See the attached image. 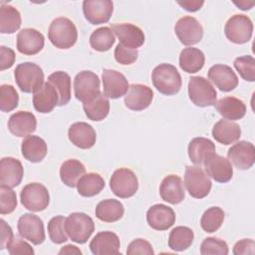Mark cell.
Returning a JSON list of instances; mask_svg holds the SVG:
<instances>
[{
	"instance_id": "cell-27",
	"label": "cell",
	"mask_w": 255,
	"mask_h": 255,
	"mask_svg": "<svg viewBox=\"0 0 255 255\" xmlns=\"http://www.w3.org/2000/svg\"><path fill=\"white\" fill-rule=\"evenodd\" d=\"M159 194L164 201L170 204L180 203L185 197L182 179L175 174L165 176L160 183Z\"/></svg>"
},
{
	"instance_id": "cell-44",
	"label": "cell",
	"mask_w": 255,
	"mask_h": 255,
	"mask_svg": "<svg viewBox=\"0 0 255 255\" xmlns=\"http://www.w3.org/2000/svg\"><path fill=\"white\" fill-rule=\"evenodd\" d=\"M233 65L243 80L248 82L255 81V59L252 56L238 57L234 60Z\"/></svg>"
},
{
	"instance_id": "cell-34",
	"label": "cell",
	"mask_w": 255,
	"mask_h": 255,
	"mask_svg": "<svg viewBox=\"0 0 255 255\" xmlns=\"http://www.w3.org/2000/svg\"><path fill=\"white\" fill-rule=\"evenodd\" d=\"M86 167L78 159H67L60 167V178L69 187H76L79 179L85 174Z\"/></svg>"
},
{
	"instance_id": "cell-51",
	"label": "cell",
	"mask_w": 255,
	"mask_h": 255,
	"mask_svg": "<svg viewBox=\"0 0 255 255\" xmlns=\"http://www.w3.org/2000/svg\"><path fill=\"white\" fill-rule=\"evenodd\" d=\"M15 62V53L14 51L6 46L0 47V69L4 71L13 66Z\"/></svg>"
},
{
	"instance_id": "cell-24",
	"label": "cell",
	"mask_w": 255,
	"mask_h": 255,
	"mask_svg": "<svg viewBox=\"0 0 255 255\" xmlns=\"http://www.w3.org/2000/svg\"><path fill=\"white\" fill-rule=\"evenodd\" d=\"M24 169L21 161L17 158L7 156L0 161V183L15 187L18 186L23 178Z\"/></svg>"
},
{
	"instance_id": "cell-33",
	"label": "cell",
	"mask_w": 255,
	"mask_h": 255,
	"mask_svg": "<svg viewBox=\"0 0 255 255\" xmlns=\"http://www.w3.org/2000/svg\"><path fill=\"white\" fill-rule=\"evenodd\" d=\"M95 213L97 218L104 222H116L123 217L125 208L117 199H104L98 203Z\"/></svg>"
},
{
	"instance_id": "cell-45",
	"label": "cell",
	"mask_w": 255,
	"mask_h": 255,
	"mask_svg": "<svg viewBox=\"0 0 255 255\" xmlns=\"http://www.w3.org/2000/svg\"><path fill=\"white\" fill-rule=\"evenodd\" d=\"M229 252L227 243L216 237L205 238L200 246V254L202 255H227Z\"/></svg>"
},
{
	"instance_id": "cell-26",
	"label": "cell",
	"mask_w": 255,
	"mask_h": 255,
	"mask_svg": "<svg viewBox=\"0 0 255 255\" xmlns=\"http://www.w3.org/2000/svg\"><path fill=\"white\" fill-rule=\"evenodd\" d=\"M59 103V96L55 87L47 81L42 88L33 94L34 109L41 114L51 113Z\"/></svg>"
},
{
	"instance_id": "cell-31",
	"label": "cell",
	"mask_w": 255,
	"mask_h": 255,
	"mask_svg": "<svg viewBox=\"0 0 255 255\" xmlns=\"http://www.w3.org/2000/svg\"><path fill=\"white\" fill-rule=\"evenodd\" d=\"M213 152H215V144L206 137H194L188 144V156L197 165L203 164L207 156Z\"/></svg>"
},
{
	"instance_id": "cell-52",
	"label": "cell",
	"mask_w": 255,
	"mask_h": 255,
	"mask_svg": "<svg viewBox=\"0 0 255 255\" xmlns=\"http://www.w3.org/2000/svg\"><path fill=\"white\" fill-rule=\"evenodd\" d=\"M0 227H1V236H0V249L3 250L7 248L8 244L14 237L13 231L10 225H8L4 219L0 220Z\"/></svg>"
},
{
	"instance_id": "cell-1",
	"label": "cell",
	"mask_w": 255,
	"mask_h": 255,
	"mask_svg": "<svg viewBox=\"0 0 255 255\" xmlns=\"http://www.w3.org/2000/svg\"><path fill=\"white\" fill-rule=\"evenodd\" d=\"M151 80L154 88L166 96L177 94L182 85L181 76L177 69L166 63L159 64L153 69Z\"/></svg>"
},
{
	"instance_id": "cell-47",
	"label": "cell",
	"mask_w": 255,
	"mask_h": 255,
	"mask_svg": "<svg viewBox=\"0 0 255 255\" xmlns=\"http://www.w3.org/2000/svg\"><path fill=\"white\" fill-rule=\"evenodd\" d=\"M114 55L118 63L122 65H130L137 60L138 52L135 49L126 47L122 44H118L115 49Z\"/></svg>"
},
{
	"instance_id": "cell-55",
	"label": "cell",
	"mask_w": 255,
	"mask_h": 255,
	"mask_svg": "<svg viewBox=\"0 0 255 255\" xmlns=\"http://www.w3.org/2000/svg\"><path fill=\"white\" fill-rule=\"evenodd\" d=\"M236 6L239 7L241 10H249L254 6V2H248V1H239V2H234Z\"/></svg>"
},
{
	"instance_id": "cell-9",
	"label": "cell",
	"mask_w": 255,
	"mask_h": 255,
	"mask_svg": "<svg viewBox=\"0 0 255 255\" xmlns=\"http://www.w3.org/2000/svg\"><path fill=\"white\" fill-rule=\"evenodd\" d=\"M74 93L77 100L88 103L101 94L100 79L92 71H82L74 79Z\"/></svg>"
},
{
	"instance_id": "cell-54",
	"label": "cell",
	"mask_w": 255,
	"mask_h": 255,
	"mask_svg": "<svg viewBox=\"0 0 255 255\" xmlns=\"http://www.w3.org/2000/svg\"><path fill=\"white\" fill-rule=\"evenodd\" d=\"M59 254L60 255H62V254H82V251L77 246L69 244V245L62 247L61 250L59 251Z\"/></svg>"
},
{
	"instance_id": "cell-48",
	"label": "cell",
	"mask_w": 255,
	"mask_h": 255,
	"mask_svg": "<svg viewBox=\"0 0 255 255\" xmlns=\"http://www.w3.org/2000/svg\"><path fill=\"white\" fill-rule=\"evenodd\" d=\"M7 250L10 255H34L35 253L32 246L18 236L12 238L7 246Z\"/></svg>"
},
{
	"instance_id": "cell-8",
	"label": "cell",
	"mask_w": 255,
	"mask_h": 255,
	"mask_svg": "<svg viewBox=\"0 0 255 255\" xmlns=\"http://www.w3.org/2000/svg\"><path fill=\"white\" fill-rule=\"evenodd\" d=\"M110 187L116 196L128 198L137 191L138 180L132 170L123 167L114 171L110 179Z\"/></svg>"
},
{
	"instance_id": "cell-7",
	"label": "cell",
	"mask_w": 255,
	"mask_h": 255,
	"mask_svg": "<svg viewBox=\"0 0 255 255\" xmlns=\"http://www.w3.org/2000/svg\"><path fill=\"white\" fill-rule=\"evenodd\" d=\"M21 204L28 210L39 212L45 210L50 202V194L46 186L38 182L25 185L20 193Z\"/></svg>"
},
{
	"instance_id": "cell-28",
	"label": "cell",
	"mask_w": 255,
	"mask_h": 255,
	"mask_svg": "<svg viewBox=\"0 0 255 255\" xmlns=\"http://www.w3.org/2000/svg\"><path fill=\"white\" fill-rule=\"evenodd\" d=\"M212 136L216 141L228 145L240 138L241 128L238 124L232 121L220 120L213 126Z\"/></svg>"
},
{
	"instance_id": "cell-23",
	"label": "cell",
	"mask_w": 255,
	"mask_h": 255,
	"mask_svg": "<svg viewBox=\"0 0 255 255\" xmlns=\"http://www.w3.org/2000/svg\"><path fill=\"white\" fill-rule=\"evenodd\" d=\"M68 136L74 145L82 149L91 148L96 143L97 139L96 130L91 125L85 122L73 124L69 128Z\"/></svg>"
},
{
	"instance_id": "cell-20",
	"label": "cell",
	"mask_w": 255,
	"mask_h": 255,
	"mask_svg": "<svg viewBox=\"0 0 255 255\" xmlns=\"http://www.w3.org/2000/svg\"><path fill=\"white\" fill-rule=\"evenodd\" d=\"M208 79L222 92H230L238 86L235 72L227 65L216 64L208 70Z\"/></svg>"
},
{
	"instance_id": "cell-12",
	"label": "cell",
	"mask_w": 255,
	"mask_h": 255,
	"mask_svg": "<svg viewBox=\"0 0 255 255\" xmlns=\"http://www.w3.org/2000/svg\"><path fill=\"white\" fill-rule=\"evenodd\" d=\"M174 32L180 43L185 46L197 44L203 37L201 24L192 16H183L180 18L174 26Z\"/></svg>"
},
{
	"instance_id": "cell-49",
	"label": "cell",
	"mask_w": 255,
	"mask_h": 255,
	"mask_svg": "<svg viewBox=\"0 0 255 255\" xmlns=\"http://www.w3.org/2000/svg\"><path fill=\"white\" fill-rule=\"evenodd\" d=\"M127 254L128 255H136V254H143V255H152L154 254V251L152 249L151 244L142 239L137 238L132 240L127 249Z\"/></svg>"
},
{
	"instance_id": "cell-40",
	"label": "cell",
	"mask_w": 255,
	"mask_h": 255,
	"mask_svg": "<svg viewBox=\"0 0 255 255\" xmlns=\"http://www.w3.org/2000/svg\"><path fill=\"white\" fill-rule=\"evenodd\" d=\"M115 42V35L109 27L98 28L90 36V45L98 52L109 51Z\"/></svg>"
},
{
	"instance_id": "cell-30",
	"label": "cell",
	"mask_w": 255,
	"mask_h": 255,
	"mask_svg": "<svg viewBox=\"0 0 255 255\" xmlns=\"http://www.w3.org/2000/svg\"><path fill=\"white\" fill-rule=\"evenodd\" d=\"M214 107L220 116L229 121L240 120L246 114L245 104L235 97L222 98L215 102Z\"/></svg>"
},
{
	"instance_id": "cell-37",
	"label": "cell",
	"mask_w": 255,
	"mask_h": 255,
	"mask_svg": "<svg viewBox=\"0 0 255 255\" xmlns=\"http://www.w3.org/2000/svg\"><path fill=\"white\" fill-rule=\"evenodd\" d=\"M48 81L55 87L58 96V106L67 105L71 100V77L63 71H57L48 77Z\"/></svg>"
},
{
	"instance_id": "cell-10",
	"label": "cell",
	"mask_w": 255,
	"mask_h": 255,
	"mask_svg": "<svg viewBox=\"0 0 255 255\" xmlns=\"http://www.w3.org/2000/svg\"><path fill=\"white\" fill-rule=\"evenodd\" d=\"M226 38L234 44L247 43L253 33V24L251 19L243 14L231 16L224 27Z\"/></svg>"
},
{
	"instance_id": "cell-21",
	"label": "cell",
	"mask_w": 255,
	"mask_h": 255,
	"mask_svg": "<svg viewBox=\"0 0 255 255\" xmlns=\"http://www.w3.org/2000/svg\"><path fill=\"white\" fill-rule=\"evenodd\" d=\"M146 221L154 230H167L175 222V213L173 209L167 205L154 204L149 207L146 212Z\"/></svg>"
},
{
	"instance_id": "cell-14",
	"label": "cell",
	"mask_w": 255,
	"mask_h": 255,
	"mask_svg": "<svg viewBox=\"0 0 255 255\" xmlns=\"http://www.w3.org/2000/svg\"><path fill=\"white\" fill-rule=\"evenodd\" d=\"M203 164L207 175L217 182H228L233 176V167L229 159L215 152L209 154Z\"/></svg>"
},
{
	"instance_id": "cell-43",
	"label": "cell",
	"mask_w": 255,
	"mask_h": 255,
	"mask_svg": "<svg viewBox=\"0 0 255 255\" xmlns=\"http://www.w3.org/2000/svg\"><path fill=\"white\" fill-rule=\"evenodd\" d=\"M19 95L12 85H1L0 87V110L4 113L11 112L17 108Z\"/></svg>"
},
{
	"instance_id": "cell-17",
	"label": "cell",
	"mask_w": 255,
	"mask_h": 255,
	"mask_svg": "<svg viewBox=\"0 0 255 255\" xmlns=\"http://www.w3.org/2000/svg\"><path fill=\"white\" fill-rule=\"evenodd\" d=\"M227 156L230 162L235 167L241 170H246L252 167L255 161V147L253 143L240 140L234 143L227 151Z\"/></svg>"
},
{
	"instance_id": "cell-32",
	"label": "cell",
	"mask_w": 255,
	"mask_h": 255,
	"mask_svg": "<svg viewBox=\"0 0 255 255\" xmlns=\"http://www.w3.org/2000/svg\"><path fill=\"white\" fill-rule=\"evenodd\" d=\"M205 62V56L198 48H184L179 54V67L186 73L193 74L199 72Z\"/></svg>"
},
{
	"instance_id": "cell-42",
	"label": "cell",
	"mask_w": 255,
	"mask_h": 255,
	"mask_svg": "<svg viewBox=\"0 0 255 255\" xmlns=\"http://www.w3.org/2000/svg\"><path fill=\"white\" fill-rule=\"evenodd\" d=\"M66 218L62 215L54 216L48 222V233L51 241L55 244H62L68 240V234L65 230Z\"/></svg>"
},
{
	"instance_id": "cell-6",
	"label": "cell",
	"mask_w": 255,
	"mask_h": 255,
	"mask_svg": "<svg viewBox=\"0 0 255 255\" xmlns=\"http://www.w3.org/2000/svg\"><path fill=\"white\" fill-rule=\"evenodd\" d=\"M188 96L197 107L214 106L217 93L211 83L203 77L194 76L188 82Z\"/></svg>"
},
{
	"instance_id": "cell-3",
	"label": "cell",
	"mask_w": 255,
	"mask_h": 255,
	"mask_svg": "<svg viewBox=\"0 0 255 255\" xmlns=\"http://www.w3.org/2000/svg\"><path fill=\"white\" fill-rule=\"evenodd\" d=\"M17 86L24 93H35L44 85L43 70L35 63L24 62L17 65L14 70Z\"/></svg>"
},
{
	"instance_id": "cell-36",
	"label": "cell",
	"mask_w": 255,
	"mask_h": 255,
	"mask_svg": "<svg viewBox=\"0 0 255 255\" xmlns=\"http://www.w3.org/2000/svg\"><path fill=\"white\" fill-rule=\"evenodd\" d=\"M83 109L89 120L100 122L106 119L109 115L110 102L109 99L101 93L92 101L83 104Z\"/></svg>"
},
{
	"instance_id": "cell-2",
	"label": "cell",
	"mask_w": 255,
	"mask_h": 255,
	"mask_svg": "<svg viewBox=\"0 0 255 255\" xmlns=\"http://www.w3.org/2000/svg\"><path fill=\"white\" fill-rule=\"evenodd\" d=\"M50 42L59 49H69L73 47L78 39V31L75 24L66 17L54 19L48 30Z\"/></svg>"
},
{
	"instance_id": "cell-19",
	"label": "cell",
	"mask_w": 255,
	"mask_h": 255,
	"mask_svg": "<svg viewBox=\"0 0 255 255\" xmlns=\"http://www.w3.org/2000/svg\"><path fill=\"white\" fill-rule=\"evenodd\" d=\"M152 99L153 92L149 87L141 84H132L125 96V105L131 111L139 112L148 108Z\"/></svg>"
},
{
	"instance_id": "cell-41",
	"label": "cell",
	"mask_w": 255,
	"mask_h": 255,
	"mask_svg": "<svg viewBox=\"0 0 255 255\" xmlns=\"http://www.w3.org/2000/svg\"><path fill=\"white\" fill-rule=\"evenodd\" d=\"M224 220V211L218 207L213 206L204 211L200 219L201 228L208 233L217 231Z\"/></svg>"
},
{
	"instance_id": "cell-39",
	"label": "cell",
	"mask_w": 255,
	"mask_h": 255,
	"mask_svg": "<svg viewBox=\"0 0 255 255\" xmlns=\"http://www.w3.org/2000/svg\"><path fill=\"white\" fill-rule=\"evenodd\" d=\"M21 26L20 12L11 5L2 4L0 7V32L12 34Z\"/></svg>"
},
{
	"instance_id": "cell-25",
	"label": "cell",
	"mask_w": 255,
	"mask_h": 255,
	"mask_svg": "<svg viewBox=\"0 0 255 255\" xmlns=\"http://www.w3.org/2000/svg\"><path fill=\"white\" fill-rule=\"evenodd\" d=\"M120 239L112 231H101L90 242V249L95 255H108L120 253Z\"/></svg>"
},
{
	"instance_id": "cell-18",
	"label": "cell",
	"mask_w": 255,
	"mask_h": 255,
	"mask_svg": "<svg viewBox=\"0 0 255 255\" xmlns=\"http://www.w3.org/2000/svg\"><path fill=\"white\" fill-rule=\"evenodd\" d=\"M44 44L43 34L34 28L22 29L17 35L16 47L21 54L36 55L44 48Z\"/></svg>"
},
{
	"instance_id": "cell-50",
	"label": "cell",
	"mask_w": 255,
	"mask_h": 255,
	"mask_svg": "<svg viewBox=\"0 0 255 255\" xmlns=\"http://www.w3.org/2000/svg\"><path fill=\"white\" fill-rule=\"evenodd\" d=\"M233 254L235 255H254L255 242L252 239H242L235 243L233 247Z\"/></svg>"
},
{
	"instance_id": "cell-22",
	"label": "cell",
	"mask_w": 255,
	"mask_h": 255,
	"mask_svg": "<svg viewBox=\"0 0 255 255\" xmlns=\"http://www.w3.org/2000/svg\"><path fill=\"white\" fill-rule=\"evenodd\" d=\"M36 117L30 112H16L8 120V129L12 134L18 137L28 136L36 130Z\"/></svg>"
},
{
	"instance_id": "cell-38",
	"label": "cell",
	"mask_w": 255,
	"mask_h": 255,
	"mask_svg": "<svg viewBox=\"0 0 255 255\" xmlns=\"http://www.w3.org/2000/svg\"><path fill=\"white\" fill-rule=\"evenodd\" d=\"M194 233L187 226H176L173 228L168 237V247L173 251H184L192 244Z\"/></svg>"
},
{
	"instance_id": "cell-35",
	"label": "cell",
	"mask_w": 255,
	"mask_h": 255,
	"mask_svg": "<svg viewBox=\"0 0 255 255\" xmlns=\"http://www.w3.org/2000/svg\"><path fill=\"white\" fill-rule=\"evenodd\" d=\"M105 185V180L99 173L89 172L79 179L76 187L80 195L84 197H92L99 194Z\"/></svg>"
},
{
	"instance_id": "cell-4",
	"label": "cell",
	"mask_w": 255,
	"mask_h": 255,
	"mask_svg": "<svg viewBox=\"0 0 255 255\" xmlns=\"http://www.w3.org/2000/svg\"><path fill=\"white\" fill-rule=\"evenodd\" d=\"M65 230L72 241L84 244L95 231V223L86 213L73 212L65 220Z\"/></svg>"
},
{
	"instance_id": "cell-11",
	"label": "cell",
	"mask_w": 255,
	"mask_h": 255,
	"mask_svg": "<svg viewBox=\"0 0 255 255\" xmlns=\"http://www.w3.org/2000/svg\"><path fill=\"white\" fill-rule=\"evenodd\" d=\"M17 228L20 236L32 242L34 245L42 244L46 238L42 219L33 213L21 215L18 220Z\"/></svg>"
},
{
	"instance_id": "cell-29",
	"label": "cell",
	"mask_w": 255,
	"mask_h": 255,
	"mask_svg": "<svg viewBox=\"0 0 255 255\" xmlns=\"http://www.w3.org/2000/svg\"><path fill=\"white\" fill-rule=\"evenodd\" d=\"M22 155L31 162L42 161L48 151L46 141L38 135L26 136L21 144Z\"/></svg>"
},
{
	"instance_id": "cell-15",
	"label": "cell",
	"mask_w": 255,
	"mask_h": 255,
	"mask_svg": "<svg viewBox=\"0 0 255 255\" xmlns=\"http://www.w3.org/2000/svg\"><path fill=\"white\" fill-rule=\"evenodd\" d=\"M104 95L110 99H119L125 96L129 88L127 78L116 70L105 69L102 74Z\"/></svg>"
},
{
	"instance_id": "cell-53",
	"label": "cell",
	"mask_w": 255,
	"mask_h": 255,
	"mask_svg": "<svg viewBox=\"0 0 255 255\" xmlns=\"http://www.w3.org/2000/svg\"><path fill=\"white\" fill-rule=\"evenodd\" d=\"M177 4L181 6L183 9L189 12H195L198 11L204 4V1H198V0H185V1H178Z\"/></svg>"
},
{
	"instance_id": "cell-5",
	"label": "cell",
	"mask_w": 255,
	"mask_h": 255,
	"mask_svg": "<svg viewBox=\"0 0 255 255\" xmlns=\"http://www.w3.org/2000/svg\"><path fill=\"white\" fill-rule=\"evenodd\" d=\"M184 185L190 196L203 198L211 190V180L199 165H187L184 174Z\"/></svg>"
},
{
	"instance_id": "cell-16",
	"label": "cell",
	"mask_w": 255,
	"mask_h": 255,
	"mask_svg": "<svg viewBox=\"0 0 255 255\" xmlns=\"http://www.w3.org/2000/svg\"><path fill=\"white\" fill-rule=\"evenodd\" d=\"M111 30L118 37L120 44L135 49L144 43V34L142 30L130 23H115L111 24Z\"/></svg>"
},
{
	"instance_id": "cell-46",
	"label": "cell",
	"mask_w": 255,
	"mask_h": 255,
	"mask_svg": "<svg viewBox=\"0 0 255 255\" xmlns=\"http://www.w3.org/2000/svg\"><path fill=\"white\" fill-rule=\"evenodd\" d=\"M17 207V196L12 187L0 185V213L2 215L12 213Z\"/></svg>"
},
{
	"instance_id": "cell-13",
	"label": "cell",
	"mask_w": 255,
	"mask_h": 255,
	"mask_svg": "<svg viewBox=\"0 0 255 255\" xmlns=\"http://www.w3.org/2000/svg\"><path fill=\"white\" fill-rule=\"evenodd\" d=\"M113 11L114 3L111 0H85L83 2L84 16L93 25L107 23Z\"/></svg>"
}]
</instances>
